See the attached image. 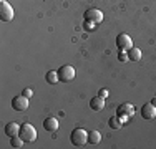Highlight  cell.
Instances as JSON below:
<instances>
[{
	"label": "cell",
	"mask_w": 156,
	"mask_h": 149,
	"mask_svg": "<svg viewBox=\"0 0 156 149\" xmlns=\"http://www.w3.org/2000/svg\"><path fill=\"white\" fill-rule=\"evenodd\" d=\"M70 141H72L73 146L81 147V146H85V144L88 143V133L85 131V129H81V128H76V129H73L72 136H70Z\"/></svg>",
	"instance_id": "cell-1"
},
{
	"label": "cell",
	"mask_w": 156,
	"mask_h": 149,
	"mask_svg": "<svg viewBox=\"0 0 156 149\" xmlns=\"http://www.w3.org/2000/svg\"><path fill=\"white\" fill-rule=\"evenodd\" d=\"M18 136H20L25 143H33V141L37 139V129L33 128L32 124H28V123H23V124L20 126Z\"/></svg>",
	"instance_id": "cell-2"
},
{
	"label": "cell",
	"mask_w": 156,
	"mask_h": 149,
	"mask_svg": "<svg viewBox=\"0 0 156 149\" xmlns=\"http://www.w3.org/2000/svg\"><path fill=\"white\" fill-rule=\"evenodd\" d=\"M75 68H73L72 65H65L62 66L60 70H58V78H60V81H63V83H70V81L75 80Z\"/></svg>",
	"instance_id": "cell-3"
},
{
	"label": "cell",
	"mask_w": 156,
	"mask_h": 149,
	"mask_svg": "<svg viewBox=\"0 0 156 149\" xmlns=\"http://www.w3.org/2000/svg\"><path fill=\"white\" fill-rule=\"evenodd\" d=\"M118 116H120L121 121H128L129 118L135 116V106L131 103H123L120 108H118Z\"/></svg>",
	"instance_id": "cell-4"
},
{
	"label": "cell",
	"mask_w": 156,
	"mask_h": 149,
	"mask_svg": "<svg viewBox=\"0 0 156 149\" xmlns=\"http://www.w3.org/2000/svg\"><path fill=\"white\" fill-rule=\"evenodd\" d=\"M0 18H2L3 22H10L13 18V9L9 2H5V0L0 2Z\"/></svg>",
	"instance_id": "cell-5"
},
{
	"label": "cell",
	"mask_w": 156,
	"mask_h": 149,
	"mask_svg": "<svg viewBox=\"0 0 156 149\" xmlns=\"http://www.w3.org/2000/svg\"><path fill=\"white\" fill-rule=\"evenodd\" d=\"M116 47L120 48V50H125L128 51L129 48H133V40L129 35H126V33H121V35L116 36Z\"/></svg>",
	"instance_id": "cell-6"
},
{
	"label": "cell",
	"mask_w": 156,
	"mask_h": 149,
	"mask_svg": "<svg viewBox=\"0 0 156 149\" xmlns=\"http://www.w3.org/2000/svg\"><path fill=\"white\" fill-rule=\"evenodd\" d=\"M12 108L15 111H25L28 108V98L25 95H18L12 99Z\"/></svg>",
	"instance_id": "cell-7"
},
{
	"label": "cell",
	"mask_w": 156,
	"mask_h": 149,
	"mask_svg": "<svg viewBox=\"0 0 156 149\" xmlns=\"http://www.w3.org/2000/svg\"><path fill=\"white\" fill-rule=\"evenodd\" d=\"M141 116L143 119H154L156 118V106H153L151 103L148 104H143V108H141Z\"/></svg>",
	"instance_id": "cell-8"
},
{
	"label": "cell",
	"mask_w": 156,
	"mask_h": 149,
	"mask_svg": "<svg viewBox=\"0 0 156 149\" xmlns=\"http://www.w3.org/2000/svg\"><path fill=\"white\" fill-rule=\"evenodd\" d=\"M85 18L90 20V22H95V23H100V22L103 20V13L96 9H90V10L85 12Z\"/></svg>",
	"instance_id": "cell-9"
},
{
	"label": "cell",
	"mask_w": 156,
	"mask_h": 149,
	"mask_svg": "<svg viewBox=\"0 0 156 149\" xmlns=\"http://www.w3.org/2000/svg\"><path fill=\"white\" fill-rule=\"evenodd\" d=\"M43 129L48 133H55L58 129V119L57 118H47L43 121Z\"/></svg>",
	"instance_id": "cell-10"
},
{
	"label": "cell",
	"mask_w": 156,
	"mask_h": 149,
	"mask_svg": "<svg viewBox=\"0 0 156 149\" xmlns=\"http://www.w3.org/2000/svg\"><path fill=\"white\" fill-rule=\"evenodd\" d=\"M18 133H20V124H17L15 121L7 123V126H5V134L7 136L13 137V136H18Z\"/></svg>",
	"instance_id": "cell-11"
},
{
	"label": "cell",
	"mask_w": 156,
	"mask_h": 149,
	"mask_svg": "<svg viewBox=\"0 0 156 149\" xmlns=\"http://www.w3.org/2000/svg\"><path fill=\"white\" fill-rule=\"evenodd\" d=\"M90 108L93 111H101L103 108H105V98H101V96H95V98L90 99Z\"/></svg>",
	"instance_id": "cell-12"
},
{
	"label": "cell",
	"mask_w": 156,
	"mask_h": 149,
	"mask_svg": "<svg viewBox=\"0 0 156 149\" xmlns=\"http://www.w3.org/2000/svg\"><path fill=\"white\" fill-rule=\"evenodd\" d=\"M128 60L129 61H140L141 60V51H140V48H129L128 50Z\"/></svg>",
	"instance_id": "cell-13"
},
{
	"label": "cell",
	"mask_w": 156,
	"mask_h": 149,
	"mask_svg": "<svg viewBox=\"0 0 156 149\" xmlns=\"http://www.w3.org/2000/svg\"><path fill=\"white\" fill-rule=\"evenodd\" d=\"M121 124H123V121H121L120 119V116H113V118H110V121H108V126L111 129H115V131H116V129H120L121 128Z\"/></svg>",
	"instance_id": "cell-14"
},
{
	"label": "cell",
	"mask_w": 156,
	"mask_h": 149,
	"mask_svg": "<svg viewBox=\"0 0 156 149\" xmlns=\"http://www.w3.org/2000/svg\"><path fill=\"white\" fill-rule=\"evenodd\" d=\"M100 141H101V134H100V131L88 133V143L90 144H98Z\"/></svg>",
	"instance_id": "cell-15"
},
{
	"label": "cell",
	"mask_w": 156,
	"mask_h": 149,
	"mask_svg": "<svg viewBox=\"0 0 156 149\" xmlns=\"http://www.w3.org/2000/svg\"><path fill=\"white\" fill-rule=\"evenodd\" d=\"M45 80H47L50 85L58 83V81H60V78H58V71H48L47 76H45Z\"/></svg>",
	"instance_id": "cell-16"
},
{
	"label": "cell",
	"mask_w": 156,
	"mask_h": 149,
	"mask_svg": "<svg viewBox=\"0 0 156 149\" xmlns=\"http://www.w3.org/2000/svg\"><path fill=\"white\" fill-rule=\"evenodd\" d=\"M23 143H25V141L22 139L20 136L10 137V146H12V147H22V146H23Z\"/></svg>",
	"instance_id": "cell-17"
},
{
	"label": "cell",
	"mask_w": 156,
	"mask_h": 149,
	"mask_svg": "<svg viewBox=\"0 0 156 149\" xmlns=\"http://www.w3.org/2000/svg\"><path fill=\"white\" fill-rule=\"evenodd\" d=\"M83 27H85V30H90V32H93V30L96 28V27H95V22H90V20H85V25H83Z\"/></svg>",
	"instance_id": "cell-18"
},
{
	"label": "cell",
	"mask_w": 156,
	"mask_h": 149,
	"mask_svg": "<svg viewBox=\"0 0 156 149\" xmlns=\"http://www.w3.org/2000/svg\"><path fill=\"white\" fill-rule=\"evenodd\" d=\"M118 58H120V61H126V60H128V55L125 53V50H121V51H120V55H118Z\"/></svg>",
	"instance_id": "cell-19"
},
{
	"label": "cell",
	"mask_w": 156,
	"mask_h": 149,
	"mask_svg": "<svg viewBox=\"0 0 156 149\" xmlns=\"http://www.w3.org/2000/svg\"><path fill=\"white\" fill-rule=\"evenodd\" d=\"M100 96H101V98H106V96H108V89L101 88V89H100Z\"/></svg>",
	"instance_id": "cell-20"
},
{
	"label": "cell",
	"mask_w": 156,
	"mask_h": 149,
	"mask_svg": "<svg viewBox=\"0 0 156 149\" xmlns=\"http://www.w3.org/2000/svg\"><path fill=\"white\" fill-rule=\"evenodd\" d=\"M23 95H25V96H27V98H30V96L33 95V91H32V89H30V88H27V89H23Z\"/></svg>",
	"instance_id": "cell-21"
},
{
	"label": "cell",
	"mask_w": 156,
	"mask_h": 149,
	"mask_svg": "<svg viewBox=\"0 0 156 149\" xmlns=\"http://www.w3.org/2000/svg\"><path fill=\"white\" fill-rule=\"evenodd\" d=\"M151 104H153V106H156V96H154L153 99H151Z\"/></svg>",
	"instance_id": "cell-22"
}]
</instances>
